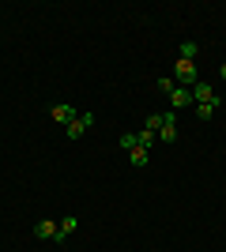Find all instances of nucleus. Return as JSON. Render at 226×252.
Here are the masks:
<instances>
[{"mask_svg": "<svg viewBox=\"0 0 226 252\" xmlns=\"http://www.w3.org/2000/svg\"><path fill=\"white\" fill-rule=\"evenodd\" d=\"M173 75H177V87H196V83H200L196 61H177V64H173Z\"/></svg>", "mask_w": 226, "mask_h": 252, "instance_id": "1", "label": "nucleus"}, {"mask_svg": "<svg viewBox=\"0 0 226 252\" xmlns=\"http://www.w3.org/2000/svg\"><path fill=\"white\" fill-rule=\"evenodd\" d=\"M189 91H193V102H196V105H219V102H223V98L215 94V87L204 83V79H200L196 87H189Z\"/></svg>", "mask_w": 226, "mask_h": 252, "instance_id": "2", "label": "nucleus"}, {"mask_svg": "<svg viewBox=\"0 0 226 252\" xmlns=\"http://www.w3.org/2000/svg\"><path fill=\"white\" fill-rule=\"evenodd\" d=\"M91 125H95V113H75V121L65 128V136H68V139H79Z\"/></svg>", "mask_w": 226, "mask_h": 252, "instance_id": "3", "label": "nucleus"}, {"mask_svg": "<svg viewBox=\"0 0 226 252\" xmlns=\"http://www.w3.org/2000/svg\"><path fill=\"white\" fill-rule=\"evenodd\" d=\"M57 230H61V222H53V219L34 222V237H38V241H57Z\"/></svg>", "mask_w": 226, "mask_h": 252, "instance_id": "4", "label": "nucleus"}, {"mask_svg": "<svg viewBox=\"0 0 226 252\" xmlns=\"http://www.w3.org/2000/svg\"><path fill=\"white\" fill-rule=\"evenodd\" d=\"M49 113H53V121H57V125H72V121H75V109H72V105H68V102H61V105H53V109H49Z\"/></svg>", "mask_w": 226, "mask_h": 252, "instance_id": "5", "label": "nucleus"}, {"mask_svg": "<svg viewBox=\"0 0 226 252\" xmlns=\"http://www.w3.org/2000/svg\"><path fill=\"white\" fill-rule=\"evenodd\" d=\"M170 102H173V109H185V105L193 102V91H189V87H173V91H170Z\"/></svg>", "mask_w": 226, "mask_h": 252, "instance_id": "6", "label": "nucleus"}, {"mask_svg": "<svg viewBox=\"0 0 226 252\" xmlns=\"http://www.w3.org/2000/svg\"><path fill=\"white\" fill-rule=\"evenodd\" d=\"M75 226H79V219H75V215H65V219H61V230H57V245H65Z\"/></svg>", "mask_w": 226, "mask_h": 252, "instance_id": "7", "label": "nucleus"}, {"mask_svg": "<svg viewBox=\"0 0 226 252\" xmlns=\"http://www.w3.org/2000/svg\"><path fill=\"white\" fill-rule=\"evenodd\" d=\"M129 162H132V166H140V169H143V166L151 162V158H147V147H132V151H129Z\"/></svg>", "mask_w": 226, "mask_h": 252, "instance_id": "8", "label": "nucleus"}, {"mask_svg": "<svg viewBox=\"0 0 226 252\" xmlns=\"http://www.w3.org/2000/svg\"><path fill=\"white\" fill-rule=\"evenodd\" d=\"M177 53H181V61H196V57H200V45H196V42H181Z\"/></svg>", "mask_w": 226, "mask_h": 252, "instance_id": "9", "label": "nucleus"}, {"mask_svg": "<svg viewBox=\"0 0 226 252\" xmlns=\"http://www.w3.org/2000/svg\"><path fill=\"white\" fill-rule=\"evenodd\" d=\"M121 147H125V151L140 147V136H136V132H125V136H121Z\"/></svg>", "mask_w": 226, "mask_h": 252, "instance_id": "10", "label": "nucleus"}, {"mask_svg": "<svg viewBox=\"0 0 226 252\" xmlns=\"http://www.w3.org/2000/svg\"><path fill=\"white\" fill-rule=\"evenodd\" d=\"M143 128H147V132H155V136H159V128H162V113H151V117H147V125H143Z\"/></svg>", "mask_w": 226, "mask_h": 252, "instance_id": "11", "label": "nucleus"}, {"mask_svg": "<svg viewBox=\"0 0 226 252\" xmlns=\"http://www.w3.org/2000/svg\"><path fill=\"white\" fill-rule=\"evenodd\" d=\"M215 109H219V105H196V117H200V121H211Z\"/></svg>", "mask_w": 226, "mask_h": 252, "instance_id": "12", "label": "nucleus"}, {"mask_svg": "<svg viewBox=\"0 0 226 252\" xmlns=\"http://www.w3.org/2000/svg\"><path fill=\"white\" fill-rule=\"evenodd\" d=\"M136 136H140V147H151V143L159 139V136H155V132H147V128H143V132H136Z\"/></svg>", "mask_w": 226, "mask_h": 252, "instance_id": "13", "label": "nucleus"}, {"mask_svg": "<svg viewBox=\"0 0 226 252\" xmlns=\"http://www.w3.org/2000/svg\"><path fill=\"white\" fill-rule=\"evenodd\" d=\"M173 87H177V83H173V79H159V91H162V94H170Z\"/></svg>", "mask_w": 226, "mask_h": 252, "instance_id": "14", "label": "nucleus"}, {"mask_svg": "<svg viewBox=\"0 0 226 252\" xmlns=\"http://www.w3.org/2000/svg\"><path fill=\"white\" fill-rule=\"evenodd\" d=\"M219 79H226V64H223V68H219Z\"/></svg>", "mask_w": 226, "mask_h": 252, "instance_id": "15", "label": "nucleus"}]
</instances>
